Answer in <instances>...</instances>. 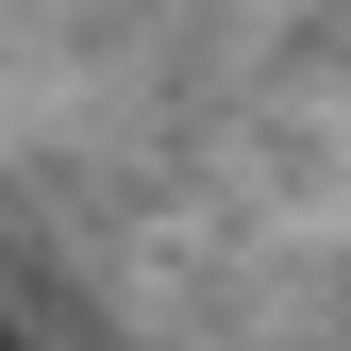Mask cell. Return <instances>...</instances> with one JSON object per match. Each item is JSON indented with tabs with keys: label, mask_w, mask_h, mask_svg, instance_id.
<instances>
[{
	"label": "cell",
	"mask_w": 351,
	"mask_h": 351,
	"mask_svg": "<svg viewBox=\"0 0 351 351\" xmlns=\"http://www.w3.org/2000/svg\"><path fill=\"white\" fill-rule=\"evenodd\" d=\"M0 351H17V335H0Z\"/></svg>",
	"instance_id": "obj_1"
}]
</instances>
